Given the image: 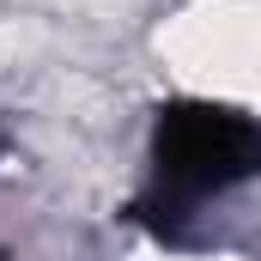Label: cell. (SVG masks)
<instances>
[{
    "label": "cell",
    "instance_id": "1",
    "mask_svg": "<svg viewBox=\"0 0 261 261\" xmlns=\"http://www.w3.org/2000/svg\"><path fill=\"white\" fill-rule=\"evenodd\" d=\"M249 176H261L255 116L231 103H206V97H176L152 122V189L140 200V213L152 225H182L195 219V206H206L213 195Z\"/></svg>",
    "mask_w": 261,
    "mask_h": 261
}]
</instances>
